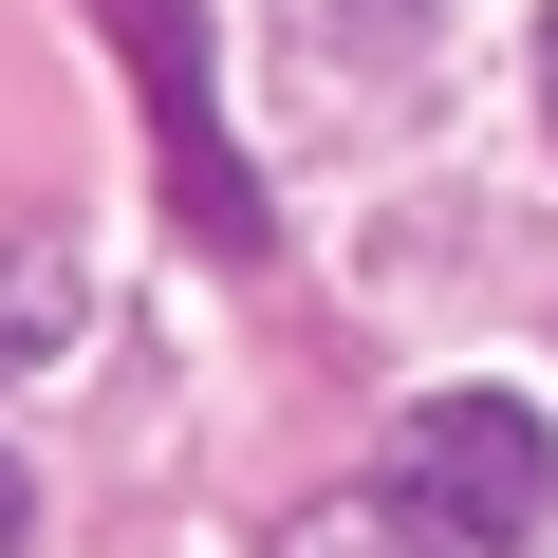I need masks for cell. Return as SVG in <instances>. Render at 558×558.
Returning a JSON list of instances; mask_svg holds the SVG:
<instances>
[{
  "label": "cell",
  "instance_id": "cell-1",
  "mask_svg": "<svg viewBox=\"0 0 558 558\" xmlns=\"http://www.w3.org/2000/svg\"><path fill=\"white\" fill-rule=\"evenodd\" d=\"M391 502H410L428 539L521 558V539L558 521V447H539V410H502V391H428V410L391 428Z\"/></svg>",
  "mask_w": 558,
  "mask_h": 558
},
{
  "label": "cell",
  "instance_id": "cell-2",
  "mask_svg": "<svg viewBox=\"0 0 558 558\" xmlns=\"http://www.w3.org/2000/svg\"><path fill=\"white\" fill-rule=\"evenodd\" d=\"M94 20H112L131 94H149V131H168V205H186V242H205V260H260L279 223H260V186H242V149H223V112H205V0H94Z\"/></svg>",
  "mask_w": 558,
  "mask_h": 558
},
{
  "label": "cell",
  "instance_id": "cell-3",
  "mask_svg": "<svg viewBox=\"0 0 558 558\" xmlns=\"http://www.w3.org/2000/svg\"><path fill=\"white\" fill-rule=\"evenodd\" d=\"M94 336V260L57 242V223H20V242H0V391H20V373H57Z\"/></svg>",
  "mask_w": 558,
  "mask_h": 558
},
{
  "label": "cell",
  "instance_id": "cell-4",
  "mask_svg": "<svg viewBox=\"0 0 558 558\" xmlns=\"http://www.w3.org/2000/svg\"><path fill=\"white\" fill-rule=\"evenodd\" d=\"M279 558H410V502H299Z\"/></svg>",
  "mask_w": 558,
  "mask_h": 558
},
{
  "label": "cell",
  "instance_id": "cell-5",
  "mask_svg": "<svg viewBox=\"0 0 558 558\" xmlns=\"http://www.w3.org/2000/svg\"><path fill=\"white\" fill-rule=\"evenodd\" d=\"M336 20H373V57H391V38H410V20H428V0H336Z\"/></svg>",
  "mask_w": 558,
  "mask_h": 558
},
{
  "label": "cell",
  "instance_id": "cell-6",
  "mask_svg": "<svg viewBox=\"0 0 558 558\" xmlns=\"http://www.w3.org/2000/svg\"><path fill=\"white\" fill-rule=\"evenodd\" d=\"M0 539H38V484H20V447H0Z\"/></svg>",
  "mask_w": 558,
  "mask_h": 558
},
{
  "label": "cell",
  "instance_id": "cell-7",
  "mask_svg": "<svg viewBox=\"0 0 558 558\" xmlns=\"http://www.w3.org/2000/svg\"><path fill=\"white\" fill-rule=\"evenodd\" d=\"M539 131H558V20H539Z\"/></svg>",
  "mask_w": 558,
  "mask_h": 558
}]
</instances>
